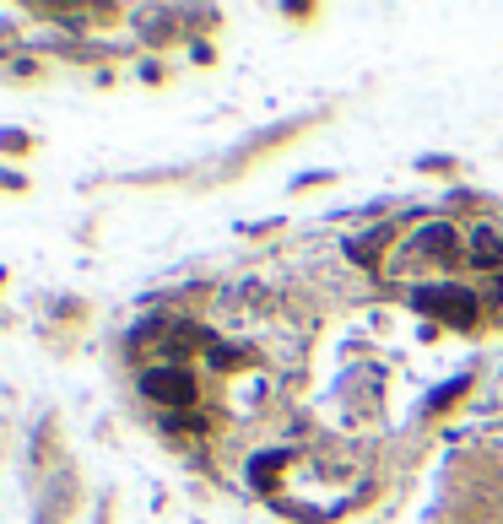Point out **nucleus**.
<instances>
[{
  "label": "nucleus",
  "mask_w": 503,
  "mask_h": 524,
  "mask_svg": "<svg viewBox=\"0 0 503 524\" xmlns=\"http://www.w3.org/2000/svg\"><path fill=\"white\" fill-rule=\"evenodd\" d=\"M147 395H157V400H190V373L174 368V379H147Z\"/></svg>",
  "instance_id": "f257e3e1"
},
{
  "label": "nucleus",
  "mask_w": 503,
  "mask_h": 524,
  "mask_svg": "<svg viewBox=\"0 0 503 524\" xmlns=\"http://www.w3.org/2000/svg\"><path fill=\"white\" fill-rule=\"evenodd\" d=\"M471 254H476V260H498V238L493 233H476V249Z\"/></svg>",
  "instance_id": "f03ea898"
}]
</instances>
